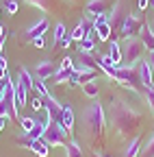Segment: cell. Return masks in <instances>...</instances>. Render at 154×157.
Here are the masks:
<instances>
[{
	"label": "cell",
	"instance_id": "1",
	"mask_svg": "<svg viewBox=\"0 0 154 157\" xmlns=\"http://www.w3.org/2000/svg\"><path fill=\"white\" fill-rule=\"evenodd\" d=\"M111 122L117 131V135H128V133H137L141 127V116L128 107L126 103H115L111 109Z\"/></svg>",
	"mask_w": 154,
	"mask_h": 157
},
{
	"label": "cell",
	"instance_id": "2",
	"mask_svg": "<svg viewBox=\"0 0 154 157\" xmlns=\"http://www.w3.org/2000/svg\"><path fill=\"white\" fill-rule=\"evenodd\" d=\"M83 124H85V131L89 135L91 144L95 140H102L104 137V129H106V116H104V107L100 103H93L91 107L85 109L83 113Z\"/></svg>",
	"mask_w": 154,
	"mask_h": 157
},
{
	"label": "cell",
	"instance_id": "3",
	"mask_svg": "<svg viewBox=\"0 0 154 157\" xmlns=\"http://www.w3.org/2000/svg\"><path fill=\"white\" fill-rule=\"evenodd\" d=\"M143 50H145V46H143V42L139 37H126L124 48H122V61H126V68H132V66L141 63Z\"/></svg>",
	"mask_w": 154,
	"mask_h": 157
},
{
	"label": "cell",
	"instance_id": "4",
	"mask_svg": "<svg viewBox=\"0 0 154 157\" xmlns=\"http://www.w3.org/2000/svg\"><path fill=\"white\" fill-rule=\"evenodd\" d=\"M67 137H70V131H67L61 122H54V120L48 122V129H46V133H44V140H46L50 146H65V144H67Z\"/></svg>",
	"mask_w": 154,
	"mask_h": 157
},
{
	"label": "cell",
	"instance_id": "5",
	"mask_svg": "<svg viewBox=\"0 0 154 157\" xmlns=\"http://www.w3.org/2000/svg\"><path fill=\"white\" fill-rule=\"evenodd\" d=\"M115 81H120L122 85H126L128 90H139L143 87L141 83V76H139V70L134 68H117V72H115Z\"/></svg>",
	"mask_w": 154,
	"mask_h": 157
},
{
	"label": "cell",
	"instance_id": "6",
	"mask_svg": "<svg viewBox=\"0 0 154 157\" xmlns=\"http://www.w3.org/2000/svg\"><path fill=\"white\" fill-rule=\"evenodd\" d=\"M87 81H95V68H91V66H81V68H74V70H72L67 85L76 87V85L87 83Z\"/></svg>",
	"mask_w": 154,
	"mask_h": 157
},
{
	"label": "cell",
	"instance_id": "7",
	"mask_svg": "<svg viewBox=\"0 0 154 157\" xmlns=\"http://www.w3.org/2000/svg\"><path fill=\"white\" fill-rule=\"evenodd\" d=\"M143 24H145V22H141L137 15H126L124 24H122V33H120V35H122L124 39H126V37H139V33H141Z\"/></svg>",
	"mask_w": 154,
	"mask_h": 157
},
{
	"label": "cell",
	"instance_id": "8",
	"mask_svg": "<svg viewBox=\"0 0 154 157\" xmlns=\"http://www.w3.org/2000/svg\"><path fill=\"white\" fill-rule=\"evenodd\" d=\"M93 29H95V33H98V39H100V42H109L111 35H113L106 15H98V17H95V20H93Z\"/></svg>",
	"mask_w": 154,
	"mask_h": 157
},
{
	"label": "cell",
	"instance_id": "9",
	"mask_svg": "<svg viewBox=\"0 0 154 157\" xmlns=\"http://www.w3.org/2000/svg\"><path fill=\"white\" fill-rule=\"evenodd\" d=\"M56 72L54 63L52 61H39L35 66V78H41V81H48V78H52Z\"/></svg>",
	"mask_w": 154,
	"mask_h": 157
},
{
	"label": "cell",
	"instance_id": "10",
	"mask_svg": "<svg viewBox=\"0 0 154 157\" xmlns=\"http://www.w3.org/2000/svg\"><path fill=\"white\" fill-rule=\"evenodd\" d=\"M48 29H50V24H48V20H46V17H41V20H39V22H37V24H33V26H30V29L26 31V37H28L30 42H33L35 37H44Z\"/></svg>",
	"mask_w": 154,
	"mask_h": 157
},
{
	"label": "cell",
	"instance_id": "11",
	"mask_svg": "<svg viewBox=\"0 0 154 157\" xmlns=\"http://www.w3.org/2000/svg\"><path fill=\"white\" fill-rule=\"evenodd\" d=\"M106 9H109V0H89V5H87V13L93 20L98 15H104Z\"/></svg>",
	"mask_w": 154,
	"mask_h": 157
},
{
	"label": "cell",
	"instance_id": "12",
	"mask_svg": "<svg viewBox=\"0 0 154 157\" xmlns=\"http://www.w3.org/2000/svg\"><path fill=\"white\" fill-rule=\"evenodd\" d=\"M95 66H98L106 76H111V78H115V72H117V68L113 66V61H111V57L109 55H102V57H98L95 59Z\"/></svg>",
	"mask_w": 154,
	"mask_h": 157
},
{
	"label": "cell",
	"instance_id": "13",
	"mask_svg": "<svg viewBox=\"0 0 154 157\" xmlns=\"http://www.w3.org/2000/svg\"><path fill=\"white\" fill-rule=\"evenodd\" d=\"M28 87L17 78V83H15V105H17V109L20 107H26V101H28Z\"/></svg>",
	"mask_w": 154,
	"mask_h": 157
},
{
	"label": "cell",
	"instance_id": "14",
	"mask_svg": "<svg viewBox=\"0 0 154 157\" xmlns=\"http://www.w3.org/2000/svg\"><path fill=\"white\" fill-rule=\"evenodd\" d=\"M154 70H152V66L148 63V61H141L139 63V76H141V83H143V87H152V81H154V74H152Z\"/></svg>",
	"mask_w": 154,
	"mask_h": 157
},
{
	"label": "cell",
	"instance_id": "15",
	"mask_svg": "<svg viewBox=\"0 0 154 157\" xmlns=\"http://www.w3.org/2000/svg\"><path fill=\"white\" fill-rule=\"evenodd\" d=\"M48 122H50V118H46V120H37L35 127H33V131L26 133V137H28V140H41L46 129H48Z\"/></svg>",
	"mask_w": 154,
	"mask_h": 157
},
{
	"label": "cell",
	"instance_id": "16",
	"mask_svg": "<svg viewBox=\"0 0 154 157\" xmlns=\"http://www.w3.org/2000/svg\"><path fill=\"white\" fill-rule=\"evenodd\" d=\"M124 20H126V13L122 11V9H115V13L111 15V20H109V24H111V33H122V24H124Z\"/></svg>",
	"mask_w": 154,
	"mask_h": 157
},
{
	"label": "cell",
	"instance_id": "17",
	"mask_svg": "<svg viewBox=\"0 0 154 157\" xmlns=\"http://www.w3.org/2000/svg\"><path fill=\"white\" fill-rule=\"evenodd\" d=\"M139 39L143 42L145 50H154V31H152V26L143 24V29H141V33H139Z\"/></svg>",
	"mask_w": 154,
	"mask_h": 157
},
{
	"label": "cell",
	"instance_id": "18",
	"mask_svg": "<svg viewBox=\"0 0 154 157\" xmlns=\"http://www.w3.org/2000/svg\"><path fill=\"white\" fill-rule=\"evenodd\" d=\"M30 151H33L37 157H48V153H50V144L44 140V137H41V140H33V142H30Z\"/></svg>",
	"mask_w": 154,
	"mask_h": 157
},
{
	"label": "cell",
	"instance_id": "19",
	"mask_svg": "<svg viewBox=\"0 0 154 157\" xmlns=\"http://www.w3.org/2000/svg\"><path fill=\"white\" fill-rule=\"evenodd\" d=\"M87 29H89V26H87V22H85V20H81V22L76 24V26H74L72 35H70V37H72V42H76V44H81L83 39H85V35H87Z\"/></svg>",
	"mask_w": 154,
	"mask_h": 157
},
{
	"label": "cell",
	"instance_id": "20",
	"mask_svg": "<svg viewBox=\"0 0 154 157\" xmlns=\"http://www.w3.org/2000/svg\"><path fill=\"white\" fill-rule=\"evenodd\" d=\"M74 109L70 107V105H63V113H61V124L67 129V131H72V127H74Z\"/></svg>",
	"mask_w": 154,
	"mask_h": 157
},
{
	"label": "cell",
	"instance_id": "21",
	"mask_svg": "<svg viewBox=\"0 0 154 157\" xmlns=\"http://www.w3.org/2000/svg\"><path fill=\"white\" fill-rule=\"evenodd\" d=\"M109 57H111V61H113L115 68L122 66V48H120L117 42H111V46H109Z\"/></svg>",
	"mask_w": 154,
	"mask_h": 157
},
{
	"label": "cell",
	"instance_id": "22",
	"mask_svg": "<svg viewBox=\"0 0 154 157\" xmlns=\"http://www.w3.org/2000/svg\"><path fill=\"white\" fill-rule=\"evenodd\" d=\"M139 151H141V137L137 135V137H134V140L128 144V148H126L124 157H137V155H139Z\"/></svg>",
	"mask_w": 154,
	"mask_h": 157
},
{
	"label": "cell",
	"instance_id": "23",
	"mask_svg": "<svg viewBox=\"0 0 154 157\" xmlns=\"http://www.w3.org/2000/svg\"><path fill=\"white\" fill-rule=\"evenodd\" d=\"M17 78L28 87V90H33L35 87V78H33V74H30V70H26V68H20V74H17Z\"/></svg>",
	"mask_w": 154,
	"mask_h": 157
},
{
	"label": "cell",
	"instance_id": "24",
	"mask_svg": "<svg viewBox=\"0 0 154 157\" xmlns=\"http://www.w3.org/2000/svg\"><path fill=\"white\" fill-rule=\"evenodd\" d=\"M83 92H85L87 98H98L100 87H98V83H95V81H87V83H83Z\"/></svg>",
	"mask_w": 154,
	"mask_h": 157
},
{
	"label": "cell",
	"instance_id": "25",
	"mask_svg": "<svg viewBox=\"0 0 154 157\" xmlns=\"http://www.w3.org/2000/svg\"><path fill=\"white\" fill-rule=\"evenodd\" d=\"M65 153H67V157H83V151H81V146H78L76 140H70L65 144Z\"/></svg>",
	"mask_w": 154,
	"mask_h": 157
},
{
	"label": "cell",
	"instance_id": "26",
	"mask_svg": "<svg viewBox=\"0 0 154 157\" xmlns=\"http://www.w3.org/2000/svg\"><path fill=\"white\" fill-rule=\"evenodd\" d=\"M28 5H33V7H37V9H44V11H50L52 7H54V2L56 0H26Z\"/></svg>",
	"mask_w": 154,
	"mask_h": 157
},
{
	"label": "cell",
	"instance_id": "27",
	"mask_svg": "<svg viewBox=\"0 0 154 157\" xmlns=\"http://www.w3.org/2000/svg\"><path fill=\"white\" fill-rule=\"evenodd\" d=\"M37 94H39L41 98H48V96H52L50 94V90L46 87V81H41V78H35V87H33Z\"/></svg>",
	"mask_w": 154,
	"mask_h": 157
},
{
	"label": "cell",
	"instance_id": "28",
	"mask_svg": "<svg viewBox=\"0 0 154 157\" xmlns=\"http://www.w3.org/2000/svg\"><path fill=\"white\" fill-rule=\"evenodd\" d=\"M70 70H59V68H56V72H54V76H52V81L56 83V85H61V83H67L70 81Z\"/></svg>",
	"mask_w": 154,
	"mask_h": 157
},
{
	"label": "cell",
	"instance_id": "29",
	"mask_svg": "<svg viewBox=\"0 0 154 157\" xmlns=\"http://www.w3.org/2000/svg\"><path fill=\"white\" fill-rule=\"evenodd\" d=\"M78 46H81V52H85V55H93L95 52V44H93V39H89V37H85Z\"/></svg>",
	"mask_w": 154,
	"mask_h": 157
},
{
	"label": "cell",
	"instance_id": "30",
	"mask_svg": "<svg viewBox=\"0 0 154 157\" xmlns=\"http://www.w3.org/2000/svg\"><path fill=\"white\" fill-rule=\"evenodd\" d=\"M17 120H20V127L24 129V133L33 131V127H35V122H37V120H33V118H17Z\"/></svg>",
	"mask_w": 154,
	"mask_h": 157
},
{
	"label": "cell",
	"instance_id": "31",
	"mask_svg": "<svg viewBox=\"0 0 154 157\" xmlns=\"http://www.w3.org/2000/svg\"><path fill=\"white\" fill-rule=\"evenodd\" d=\"M63 37H65V24H63V22H59V24L54 26V42L59 44Z\"/></svg>",
	"mask_w": 154,
	"mask_h": 157
},
{
	"label": "cell",
	"instance_id": "32",
	"mask_svg": "<svg viewBox=\"0 0 154 157\" xmlns=\"http://www.w3.org/2000/svg\"><path fill=\"white\" fill-rule=\"evenodd\" d=\"M74 68H76V66H74V59H72V57H63V59H61L59 70H70V72H72Z\"/></svg>",
	"mask_w": 154,
	"mask_h": 157
},
{
	"label": "cell",
	"instance_id": "33",
	"mask_svg": "<svg viewBox=\"0 0 154 157\" xmlns=\"http://www.w3.org/2000/svg\"><path fill=\"white\" fill-rule=\"evenodd\" d=\"M17 7H20V5H17V0H5V9H7L9 15H15L17 13Z\"/></svg>",
	"mask_w": 154,
	"mask_h": 157
},
{
	"label": "cell",
	"instance_id": "34",
	"mask_svg": "<svg viewBox=\"0 0 154 157\" xmlns=\"http://www.w3.org/2000/svg\"><path fill=\"white\" fill-rule=\"evenodd\" d=\"M145 101H148V105L154 113V87H145Z\"/></svg>",
	"mask_w": 154,
	"mask_h": 157
},
{
	"label": "cell",
	"instance_id": "35",
	"mask_svg": "<svg viewBox=\"0 0 154 157\" xmlns=\"http://www.w3.org/2000/svg\"><path fill=\"white\" fill-rule=\"evenodd\" d=\"M33 109H35V111L46 109V107H44V98H41V96H35V101H33Z\"/></svg>",
	"mask_w": 154,
	"mask_h": 157
},
{
	"label": "cell",
	"instance_id": "36",
	"mask_svg": "<svg viewBox=\"0 0 154 157\" xmlns=\"http://www.w3.org/2000/svg\"><path fill=\"white\" fill-rule=\"evenodd\" d=\"M143 151H145V155H148V157H154V135L150 137V142H148V146H145Z\"/></svg>",
	"mask_w": 154,
	"mask_h": 157
},
{
	"label": "cell",
	"instance_id": "37",
	"mask_svg": "<svg viewBox=\"0 0 154 157\" xmlns=\"http://www.w3.org/2000/svg\"><path fill=\"white\" fill-rule=\"evenodd\" d=\"M33 46H35V48H46V39H44V37H35V39H33Z\"/></svg>",
	"mask_w": 154,
	"mask_h": 157
},
{
	"label": "cell",
	"instance_id": "38",
	"mask_svg": "<svg viewBox=\"0 0 154 157\" xmlns=\"http://www.w3.org/2000/svg\"><path fill=\"white\" fill-rule=\"evenodd\" d=\"M56 46H61V48H70V46H72V37H67V35H65V37H63Z\"/></svg>",
	"mask_w": 154,
	"mask_h": 157
},
{
	"label": "cell",
	"instance_id": "39",
	"mask_svg": "<svg viewBox=\"0 0 154 157\" xmlns=\"http://www.w3.org/2000/svg\"><path fill=\"white\" fill-rule=\"evenodd\" d=\"M137 7H139L141 11H145V9L150 7V0H139V2H137Z\"/></svg>",
	"mask_w": 154,
	"mask_h": 157
},
{
	"label": "cell",
	"instance_id": "40",
	"mask_svg": "<svg viewBox=\"0 0 154 157\" xmlns=\"http://www.w3.org/2000/svg\"><path fill=\"white\" fill-rule=\"evenodd\" d=\"M0 70H7V57L0 55Z\"/></svg>",
	"mask_w": 154,
	"mask_h": 157
},
{
	"label": "cell",
	"instance_id": "41",
	"mask_svg": "<svg viewBox=\"0 0 154 157\" xmlns=\"http://www.w3.org/2000/svg\"><path fill=\"white\" fill-rule=\"evenodd\" d=\"M148 63H150L152 70H154V50H150V55H148Z\"/></svg>",
	"mask_w": 154,
	"mask_h": 157
},
{
	"label": "cell",
	"instance_id": "42",
	"mask_svg": "<svg viewBox=\"0 0 154 157\" xmlns=\"http://www.w3.org/2000/svg\"><path fill=\"white\" fill-rule=\"evenodd\" d=\"M5 124H7V118H0V131L5 129Z\"/></svg>",
	"mask_w": 154,
	"mask_h": 157
},
{
	"label": "cell",
	"instance_id": "43",
	"mask_svg": "<svg viewBox=\"0 0 154 157\" xmlns=\"http://www.w3.org/2000/svg\"><path fill=\"white\" fill-rule=\"evenodd\" d=\"M2 46H5V39L0 37V52H2Z\"/></svg>",
	"mask_w": 154,
	"mask_h": 157
},
{
	"label": "cell",
	"instance_id": "44",
	"mask_svg": "<svg viewBox=\"0 0 154 157\" xmlns=\"http://www.w3.org/2000/svg\"><path fill=\"white\" fill-rule=\"evenodd\" d=\"M0 37H5V29H2V24H0Z\"/></svg>",
	"mask_w": 154,
	"mask_h": 157
},
{
	"label": "cell",
	"instance_id": "45",
	"mask_svg": "<svg viewBox=\"0 0 154 157\" xmlns=\"http://www.w3.org/2000/svg\"><path fill=\"white\" fill-rule=\"evenodd\" d=\"M93 157H104V155H100V153H95V155H93Z\"/></svg>",
	"mask_w": 154,
	"mask_h": 157
},
{
	"label": "cell",
	"instance_id": "46",
	"mask_svg": "<svg viewBox=\"0 0 154 157\" xmlns=\"http://www.w3.org/2000/svg\"><path fill=\"white\" fill-rule=\"evenodd\" d=\"M0 96H2V83H0Z\"/></svg>",
	"mask_w": 154,
	"mask_h": 157
},
{
	"label": "cell",
	"instance_id": "47",
	"mask_svg": "<svg viewBox=\"0 0 154 157\" xmlns=\"http://www.w3.org/2000/svg\"><path fill=\"white\" fill-rule=\"evenodd\" d=\"M150 5H152V7H154V0H150Z\"/></svg>",
	"mask_w": 154,
	"mask_h": 157
},
{
	"label": "cell",
	"instance_id": "48",
	"mask_svg": "<svg viewBox=\"0 0 154 157\" xmlns=\"http://www.w3.org/2000/svg\"><path fill=\"white\" fill-rule=\"evenodd\" d=\"M152 87H154V81H152Z\"/></svg>",
	"mask_w": 154,
	"mask_h": 157
},
{
	"label": "cell",
	"instance_id": "49",
	"mask_svg": "<svg viewBox=\"0 0 154 157\" xmlns=\"http://www.w3.org/2000/svg\"><path fill=\"white\" fill-rule=\"evenodd\" d=\"M0 15H2V11H0Z\"/></svg>",
	"mask_w": 154,
	"mask_h": 157
},
{
	"label": "cell",
	"instance_id": "50",
	"mask_svg": "<svg viewBox=\"0 0 154 157\" xmlns=\"http://www.w3.org/2000/svg\"><path fill=\"white\" fill-rule=\"evenodd\" d=\"M152 31H154V29H152Z\"/></svg>",
	"mask_w": 154,
	"mask_h": 157
}]
</instances>
